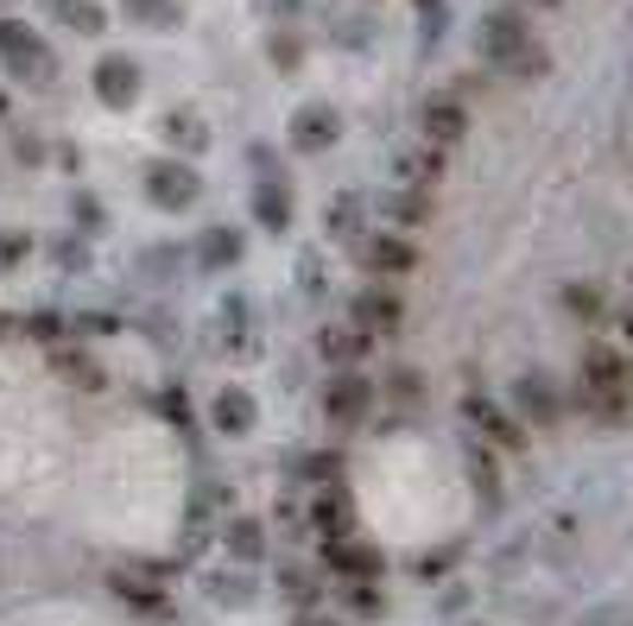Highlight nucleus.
I'll use <instances>...</instances> for the list:
<instances>
[{"label":"nucleus","instance_id":"obj_2","mask_svg":"<svg viewBox=\"0 0 633 626\" xmlns=\"http://www.w3.org/2000/svg\"><path fill=\"white\" fill-rule=\"evenodd\" d=\"M526 45H532V26H526L519 7H501V13H488L482 20V58L507 63V58H519Z\"/></svg>","mask_w":633,"mask_h":626},{"label":"nucleus","instance_id":"obj_6","mask_svg":"<svg viewBox=\"0 0 633 626\" xmlns=\"http://www.w3.org/2000/svg\"><path fill=\"white\" fill-rule=\"evenodd\" d=\"M95 95L108 108H133L140 102V63L133 58H102L95 63Z\"/></svg>","mask_w":633,"mask_h":626},{"label":"nucleus","instance_id":"obj_24","mask_svg":"<svg viewBox=\"0 0 633 626\" xmlns=\"http://www.w3.org/2000/svg\"><path fill=\"white\" fill-rule=\"evenodd\" d=\"M165 140H172V146H184V152H197L203 140H210V133H203V127H197L190 115H165Z\"/></svg>","mask_w":633,"mask_h":626},{"label":"nucleus","instance_id":"obj_22","mask_svg":"<svg viewBox=\"0 0 633 626\" xmlns=\"http://www.w3.org/2000/svg\"><path fill=\"white\" fill-rule=\"evenodd\" d=\"M564 310H571L576 323H602V292H596V285H564Z\"/></svg>","mask_w":633,"mask_h":626},{"label":"nucleus","instance_id":"obj_9","mask_svg":"<svg viewBox=\"0 0 633 626\" xmlns=\"http://www.w3.org/2000/svg\"><path fill=\"white\" fill-rule=\"evenodd\" d=\"M462 417H469V424L482 430L488 444H501V449H519V424H513V417L501 412V405H488V399H476V392H469V399H462Z\"/></svg>","mask_w":633,"mask_h":626},{"label":"nucleus","instance_id":"obj_26","mask_svg":"<svg viewBox=\"0 0 633 626\" xmlns=\"http://www.w3.org/2000/svg\"><path fill=\"white\" fill-rule=\"evenodd\" d=\"M203 260H210V267H222V260H242V240L228 235V228H210V235H203Z\"/></svg>","mask_w":633,"mask_h":626},{"label":"nucleus","instance_id":"obj_8","mask_svg":"<svg viewBox=\"0 0 633 626\" xmlns=\"http://www.w3.org/2000/svg\"><path fill=\"white\" fill-rule=\"evenodd\" d=\"M355 323H362L367 335H399V323H406V304L374 285V292H362V298H355Z\"/></svg>","mask_w":633,"mask_h":626},{"label":"nucleus","instance_id":"obj_7","mask_svg":"<svg viewBox=\"0 0 633 626\" xmlns=\"http://www.w3.org/2000/svg\"><path fill=\"white\" fill-rule=\"evenodd\" d=\"M419 127H424V140L444 152V146H456V140L469 133V108H462V102H450V95H444V102H424Z\"/></svg>","mask_w":633,"mask_h":626},{"label":"nucleus","instance_id":"obj_33","mask_svg":"<svg viewBox=\"0 0 633 626\" xmlns=\"http://www.w3.org/2000/svg\"><path fill=\"white\" fill-rule=\"evenodd\" d=\"M298 626H336V621H298Z\"/></svg>","mask_w":633,"mask_h":626},{"label":"nucleus","instance_id":"obj_1","mask_svg":"<svg viewBox=\"0 0 633 626\" xmlns=\"http://www.w3.org/2000/svg\"><path fill=\"white\" fill-rule=\"evenodd\" d=\"M583 405L602 424H628L633 412V361L614 349H589L583 355Z\"/></svg>","mask_w":633,"mask_h":626},{"label":"nucleus","instance_id":"obj_19","mask_svg":"<svg viewBox=\"0 0 633 626\" xmlns=\"http://www.w3.org/2000/svg\"><path fill=\"white\" fill-rule=\"evenodd\" d=\"M260 551H267V532H260V519H228V557H242V564H260Z\"/></svg>","mask_w":633,"mask_h":626},{"label":"nucleus","instance_id":"obj_35","mask_svg":"<svg viewBox=\"0 0 633 626\" xmlns=\"http://www.w3.org/2000/svg\"><path fill=\"white\" fill-rule=\"evenodd\" d=\"M544 7H558V0H544Z\"/></svg>","mask_w":633,"mask_h":626},{"label":"nucleus","instance_id":"obj_29","mask_svg":"<svg viewBox=\"0 0 633 626\" xmlns=\"http://www.w3.org/2000/svg\"><path fill=\"white\" fill-rule=\"evenodd\" d=\"M26 329H32V335H38V342H58L63 317H51V310H38V317H26Z\"/></svg>","mask_w":633,"mask_h":626},{"label":"nucleus","instance_id":"obj_15","mask_svg":"<svg viewBox=\"0 0 633 626\" xmlns=\"http://www.w3.org/2000/svg\"><path fill=\"white\" fill-rule=\"evenodd\" d=\"M367 267L374 272H419V253H412V240H399V235H374L367 240Z\"/></svg>","mask_w":633,"mask_h":626},{"label":"nucleus","instance_id":"obj_30","mask_svg":"<svg viewBox=\"0 0 633 626\" xmlns=\"http://www.w3.org/2000/svg\"><path fill=\"white\" fill-rule=\"evenodd\" d=\"M355 614H380V589L374 582H355Z\"/></svg>","mask_w":633,"mask_h":626},{"label":"nucleus","instance_id":"obj_17","mask_svg":"<svg viewBox=\"0 0 633 626\" xmlns=\"http://www.w3.org/2000/svg\"><path fill=\"white\" fill-rule=\"evenodd\" d=\"M254 215H260V228L285 235V228H292V197H285L279 184H260V190H254Z\"/></svg>","mask_w":633,"mask_h":626},{"label":"nucleus","instance_id":"obj_5","mask_svg":"<svg viewBox=\"0 0 633 626\" xmlns=\"http://www.w3.org/2000/svg\"><path fill=\"white\" fill-rule=\"evenodd\" d=\"M367 412H374V387H367L362 374H336L330 387H324V417H330V424L349 430V424H362Z\"/></svg>","mask_w":633,"mask_h":626},{"label":"nucleus","instance_id":"obj_12","mask_svg":"<svg viewBox=\"0 0 633 626\" xmlns=\"http://www.w3.org/2000/svg\"><path fill=\"white\" fill-rule=\"evenodd\" d=\"M367 342H374V335H367L362 323L355 329H324V335H317V355L330 361V367H349V361L367 355Z\"/></svg>","mask_w":633,"mask_h":626},{"label":"nucleus","instance_id":"obj_25","mask_svg":"<svg viewBox=\"0 0 633 626\" xmlns=\"http://www.w3.org/2000/svg\"><path fill=\"white\" fill-rule=\"evenodd\" d=\"M127 13H133L140 26H172V20H178V7H172V0H127Z\"/></svg>","mask_w":633,"mask_h":626},{"label":"nucleus","instance_id":"obj_31","mask_svg":"<svg viewBox=\"0 0 633 626\" xmlns=\"http://www.w3.org/2000/svg\"><path fill=\"white\" fill-rule=\"evenodd\" d=\"M165 417H172V424H184V417H190V405H184V392H165Z\"/></svg>","mask_w":633,"mask_h":626},{"label":"nucleus","instance_id":"obj_20","mask_svg":"<svg viewBox=\"0 0 633 626\" xmlns=\"http://www.w3.org/2000/svg\"><path fill=\"white\" fill-rule=\"evenodd\" d=\"M58 374L70 380V387H83V392H95L102 387V367H95L83 349H58Z\"/></svg>","mask_w":633,"mask_h":626},{"label":"nucleus","instance_id":"obj_11","mask_svg":"<svg viewBox=\"0 0 633 626\" xmlns=\"http://www.w3.org/2000/svg\"><path fill=\"white\" fill-rule=\"evenodd\" d=\"M310 525L324 532V544H342V538H349V525H355V512H349V494H342V487L317 494V507H310Z\"/></svg>","mask_w":633,"mask_h":626},{"label":"nucleus","instance_id":"obj_14","mask_svg":"<svg viewBox=\"0 0 633 626\" xmlns=\"http://www.w3.org/2000/svg\"><path fill=\"white\" fill-rule=\"evenodd\" d=\"M336 133H342V127H336L330 108H304V115L292 120V146H298V152H324Z\"/></svg>","mask_w":633,"mask_h":626},{"label":"nucleus","instance_id":"obj_13","mask_svg":"<svg viewBox=\"0 0 633 626\" xmlns=\"http://www.w3.org/2000/svg\"><path fill=\"white\" fill-rule=\"evenodd\" d=\"M324 557H330V569L336 576H349V582L380 576V551H367V544H324Z\"/></svg>","mask_w":633,"mask_h":626},{"label":"nucleus","instance_id":"obj_16","mask_svg":"<svg viewBox=\"0 0 633 626\" xmlns=\"http://www.w3.org/2000/svg\"><path fill=\"white\" fill-rule=\"evenodd\" d=\"M519 412L532 417V424H558V392H551V380L544 374H532V380H519Z\"/></svg>","mask_w":633,"mask_h":626},{"label":"nucleus","instance_id":"obj_4","mask_svg":"<svg viewBox=\"0 0 633 626\" xmlns=\"http://www.w3.org/2000/svg\"><path fill=\"white\" fill-rule=\"evenodd\" d=\"M0 58H7L13 76H45L51 70V58H45V45H38V32L26 20H0Z\"/></svg>","mask_w":633,"mask_h":626},{"label":"nucleus","instance_id":"obj_3","mask_svg":"<svg viewBox=\"0 0 633 626\" xmlns=\"http://www.w3.org/2000/svg\"><path fill=\"white\" fill-rule=\"evenodd\" d=\"M146 197L159 209H190L203 197V178H197L190 165H172V158H165V165H146Z\"/></svg>","mask_w":633,"mask_h":626},{"label":"nucleus","instance_id":"obj_28","mask_svg":"<svg viewBox=\"0 0 633 626\" xmlns=\"http://www.w3.org/2000/svg\"><path fill=\"white\" fill-rule=\"evenodd\" d=\"M544 63H551V58H544L539 45H526V51H519V58H507L501 70H513V76H544Z\"/></svg>","mask_w":633,"mask_h":626},{"label":"nucleus","instance_id":"obj_23","mask_svg":"<svg viewBox=\"0 0 633 626\" xmlns=\"http://www.w3.org/2000/svg\"><path fill=\"white\" fill-rule=\"evenodd\" d=\"M392 222H406V228H419V222H431V190H419V197H392L387 203Z\"/></svg>","mask_w":633,"mask_h":626},{"label":"nucleus","instance_id":"obj_32","mask_svg":"<svg viewBox=\"0 0 633 626\" xmlns=\"http://www.w3.org/2000/svg\"><path fill=\"white\" fill-rule=\"evenodd\" d=\"M621 329H628V342H633V310H628V317H621Z\"/></svg>","mask_w":633,"mask_h":626},{"label":"nucleus","instance_id":"obj_36","mask_svg":"<svg viewBox=\"0 0 633 626\" xmlns=\"http://www.w3.org/2000/svg\"><path fill=\"white\" fill-rule=\"evenodd\" d=\"M419 7H431V0H419Z\"/></svg>","mask_w":633,"mask_h":626},{"label":"nucleus","instance_id":"obj_18","mask_svg":"<svg viewBox=\"0 0 633 626\" xmlns=\"http://www.w3.org/2000/svg\"><path fill=\"white\" fill-rule=\"evenodd\" d=\"M51 13H58L70 32H83V38H95V32L108 26V13H102L95 0H51Z\"/></svg>","mask_w":633,"mask_h":626},{"label":"nucleus","instance_id":"obj_21","mask_svg":"<svg viewBox=\"0 0 633 626\" xmlns=\"http://www.w3.org/2000/svg\"><path fill=\"white\" fill-rule=\"evenodd\" d=\"M399 178L419 184V190H431V184L444 178V158H437V146H431V152H406V158H399Z\"/></svg>","mask_w":633,"mask_h":626},{"label":"nucleus","instance_id":"obj_10","mask_svg":"<svg viewBox=\"0 0 633 626\" xmlns=\"http://www.w3.org/2000/svg\"><path fill=\"white\" fill-rule=\"evenodd\" d=\"M210 417H215V430H228V437H247L254 430V392L247 387H222L215 392V405H210Z\"/></svg>","mask_w":633,"mask_h":626},{"label":"nucleus","instance_id":"obj_34","mask_svg":"<svg viewBox=\"0 0 633 626\" xmlns=\"http://www.w3.org/2000/svg\"><path fill=\"white\" fill-rule=\"evenodd\" d=\"M0 120H7V95H0Z\"/></svg>","mask_w":633,"mask_h":626},{"label":"nucleus","instance_id":"obj_27","mask_svg":"<svg viewBox=\"0 0 633 626\" xmlns=\"http://www.w3.org/2000/svg\"><path fill=\"white\" fill-rule=\"evenodd\" d=\"M26 253H32V240L20 235V228H0V272L26 267Z\"/></svg>","mask_w":633,"mask_h":626}]
</instances>
